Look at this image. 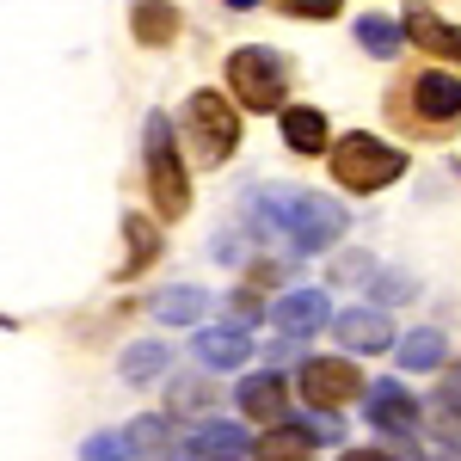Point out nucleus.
I'll return each mask as SVG.
<instances>
[{
	"label": "nucleus",
	"mask_w": 461,
	"mask_h": 461,
	"mask_svg": "<svg viewBox=\"0 0 461 461\" xmlns=\"http://www.w3.org/2000/svg\"><path fill=\"white\" fill-rule=\"evenodd\" d=\"M247 210L258 215L265 234H289L295 252H332L345 234H351L345 203L326 197V191H258Z\"/></svg>",
	"instance_id": "1"
},
{
	"label": "nucleus",
	"mask_w": 461,
	"mask_h": 461,
	"mask_svg": "<svg viewBox=\"0 0 461 461\" xmlns=\"http://www.w3.org/2000/svg\"><path fill=\"white\" fill-rule=\"evenodd\" d=\"M142 167H148V203H154V221H185L191 215V173H185V154H178L173 117L167 111H148L142 123Z\"/></svg>",
	"instance_id": "2"
},
{
	"label": "nucleus",
	"mask_w": 461,
	"mask_h": 461,
	"mask_svg": "<svg viewBox=\"0 0 461 461\" xmlns=\"http://www.w3.org/2000/svg\"><path fill=\"white\" fill-rule=\"evenodd\" d=\"M326 167H332V185H345L351 197H375V191H388L393 178L406 173V148L382 142L369 130H351V136H339L326 148Z\"/></svg>",
	"instance_id": "3"
},
{
	"label": "nucleus",
	"mask_w": 461,
	"mask_h": 461,
	"mask_svg": "<svg viewBox=\"0 0 461 461\" xmlns=\"http://www.w3.org/2000/svg\"><path fill=\"white\" fill-rule=\"evenodd\" d=\"M228 99L234 111H252V117H277L289 105V62L277 50H265V43H247V50H234L228 56Z\"/></svg>",
	"instance_id": "4"
},
{
	"label": "nucleus",
	"mask_w": 461,
	"mask_h": 461,
	"mask_svg": "<svg viewBox=\"0 0 461 461\" xmlns=\"http://www.w3.org/2000/svg\"><path fill=\"white\" fill-rule=\"evenodd\" d=\"M178 123H185V142H191V160L197 167H228L234 160V148H240V111H234L228 93L197 86L178 105Z\"/></svg>",
	"instance_id": "5"
},
{
	"label": "nucleus",
	"mask_w": 461,
	"mask_h": 461,
	"mask_svg": "<svg viewBox=\"0 0 461 461\" xmlns=\"http://www.w3.org/2000/svg\"><path fill=\"white\" fill-rule=\"evenodd\" d=\"M388 111L400 123H419L425 136H443L461 123V80L456 68H419L406 80V93H393Z\"/></svg>",
	"instance_id": "6"
},
{
	"label": "nucleus",
	"mask_w": 461,
	"mask_h": 461,
	"mask_svg": "<svg viewBox=\"0 0 461 461\" xmlns=\"http://www.w3.org/2000/svg\"><path fill=\"white\" fill-rule=\"evenodd\" d=\"M369 388L363 382V369H357L351 357H308L302 369H295V393L308 400V406H326V412H339L345 400Z\"/></svg>",
	"instance_id": "7"
},
{
	"label": "nucleus",
	"mask_w": 461,
	"mask_h": 461,
	"mask_svg": "<svg viewBox=\"0 0 461 461\" xmlns=\"http://www.w3.org/2000/svg\"><path fill=\"white\" fill-rule=\"evenodd\" d=\"M419 400L406 393V382H369L363 388V419L382 430V437H412L419 430Z\"/></svg>",
	"instance_id": "8"
},
{
	"label": "nucleus",
	"mask_w": 461,
	"mask_h": 461,
	"mask_svg": "<svg viewBox=\"0 0 461 461\" xmlns=\"http://www.w3.org/2000/svg\"><path fill=\"white\" fill-rule=\"evenodd\" d=\"M160 252H167V234H160V221L142 210H130L123 215V258H117V284H136L142 271H154L160 265Z\"/></svg>",
	"instance_id": "9"
},
{
	"label": "nucleus",
	"mask_w": 461,
	"mask_h": 461,
	"mask_svg": "<svg viewBox=\"0 0 461 461\" xmlns=\"http://www.w3.org/2000/svg\"><path fill=\"white\" fill-rule=\"evenodd\" d=\"M277 130H284V148L295 160H320V154L332 148V117L320 105H295V99H289V105L277 111Z\"/></svg>",
	"instance_id": "10"
},
{
	"label": "nucleus",
	"mask_w": 461,
	"mask_h": 461,
	"mask_svg": "<svg viewBox=\"0 0 461 461\" xmlns=\"http://www.w3.org/2000/svg\"><path fill=\"white\" fill-rule=\"evenodd\" d=\"M332 326V339L357 357H375V351H393V320L382 308H345V314L326 320Z\"/></svg>",
	"instance_id": "11"
},
{
	"label": "nucleus",
	"mask_w": 461,
	"mask_h": 461,
	"mask_svg": "<svg viewBox=\"0 0 461 461\" xmlns=\"http://www.w3.org/2000/svg\"><path fill=\"white\" fill-rule=\"evenodd\" d=\"M234 400H240V412H247L252 425H284L289 419V382L277 369H252L247 382L234 388Z\"/></svg>",
	"instance_id": "12"
},
{
	"label": "nucleus",
	"mask_w": 461,
	"mask_h": 461,
	"mask_svg": "<svg viewBox=\"0 0 461 461\" xmlns=\"http://www.w3.org/2000/svg\"><path fill=\"white\" fill-rule=\"evenodd\" d=\"M400 37H406L412 50H425V56H437V62H456V68H461V25H449V19H437L430 6H412V13L400 19Z\"/></svg>",
	"instance_id": "13"
},
{
	"label": "nucleus",
	"mask_w": 461,
	"mask_h": 461,
	"mask_svg": "<svg viewBox=\"0 0 461 461\" xmlns=\"http://www.w3.org/2000/svg\"><path fill=\"white\" fill-rule=\"evenodd\" d=\"M271 320H277L284 339H308L332 320V302H326V289H289V295L271 302Z\"/></svg>",
	"instance_id": "14"
},
{
	"label": "nucleus",
	"mask_w": 461,
	"mask_h": 461,
	"mask_svg": "<svg viewBox=\"0 0 461 461\" xmlns=\"http://www.w3.org/2000/svg\"><path fill=\"white\" fill-rule=\"evenodd\" d=\"M252 449V437L234 419H197V430H185V456L191 461H240Z\"/></svg>",
	"instance_id": "15"
},
{
	"label": "nucleus",
	"mask_w": 461,
	"mask_h": 461,
	"mask_svg": "<svg viewBox=\"0 0 461 461\" xmlns=\"http://www.w3.org/2000/svg\"><path fill=\"white\" fill-rule=\"evenodd\" d=\"M123 437H130L136 461H185V437L173 430V412H142Z\"/></svg>",
	"instance_id": "16"
},
{
	"label": "nucleus",
	"mask_w": 461,
	"mask_h": 461,
	"mask_svg": "<svg viewBox=\"0 0 461 461\" xmlns=\"http://www.w3.org/2000/svg\"><path fill=\"white\" fill-rule=\"evenodd\" d=\"M178 32H185V13H178L173 0H136L130 6V37L142 50H173Z\"/></svg>",
	"instance_id": "17"
},
{
	"label": "nucleus",
	"mask_w": 461,
	"mask_h": 461,
	"mask_svg": "<svg viewBox=\"0 0 461 461\" xmlns=\"http://www.w3.org/2000/svg\"><path fill=\"white\" fill-rule=\"evenodd\" d=\"M191 351H197V363H203V369H240V363L252 357V332L228 320V326L197 332V339H191Z\"/></svg>",
	"instance_id": "18"
},
{
	"label": "nucleus",
	"mask_w": 461,
	"mask_h": 461,
	"mask_svg": "<svg viewBox=\"0 0 461 461\" xmlns=\"http://www.w3.org/2000/svg\"><path fill=\"white\" fill-rule=\"evenodd\" d=\"M154 320H160L167 332H185V326L210 320V289H191V284L160 289V295H154Z\"/></svg>",
	"instance_id": "19"
},
{
	"label": "nucleus",
	"mask_w": 461,
	"mask_h": 461,
	"mask_svg": "<svg viewBox=\"0 0 461 461\" xmlns=\"http://www.w3.org/2000/svg\"><path fill=\"white\" fill-rule=\"evenodd\" d=\"M393 357H400V369H406V375H430V369H443L449 339H443L437 326H419V332H406V339L393 345Z\"/></svg>",
	"instance_id": "20"
},
{
	"label": "nucleus",
	"mask_w": 461,
	"mask_h": 461,
	"mask_svg": "<svg viewBox=\"0 0 461 461\" xmlns=\"http://www.w3.org/2000/svg\"><path fill=\"white\" fill-rule=\"evenodd\" d=\"M167 363H173L167 345H160V339H142V345H130V351L117 357V375H123L130 388H148V382H160V375H167Z\"/></svg>",
	"instance_id": "21"
},
{
	"label": "nucleus",
	"mask_w": 461,
	"mask_h": 461,
	"mask_svg": "<svg viewBox=\"0 0 461 461\" xmlns=\"http://www.w3.org/2000/svg\"><path fill=\"white\" fill-rule=\"evenodd\" d=\"M400 43H406V37H400V19H388V13H363V19H357V50H363V56L393 62Z\"/></svg>",
	"instance_id": "22"
},
{
	"label": "nucleus",
	"mask_w": 461,
	"mask_h": 461,
	"mask_svg": "<svg viewBox=\"0 0 461 461\" xmlns=\"http://www.w3.org/2000/svg\"><path fill=\"white\" fill-rule=\"evenodd\" d=\"M247 456H252V461H314V443H308V437H302V430L284 419V425L265 430V437L252 443Z\"/></svg>",
	"instance_id": "23"
},
{
	"label": "nucleus",
	"mask_w": 461,
	"mask_h": 461,
	"mask_svg": "<svg viewBox=\"0 0 461 461\" xmlns=\"http://www.w3.org/2000/svg\"><path fill=\"white\" fill-rule=\"evenodd\" d=\"M289 425L302 430L308 443H345V425H339V412H326V406H308L302 419H289Z\"/></svg>",
	"instance_id": "24"
},
{
	"label": "nucleus",
	"mask_w": 461,
	"mask_h": 461,
	"mask_svg": "<svg viewBox=\"0 0 461 461\" xmlns=\"http://www.w3.org/2000/svg\"><path fill=\"white\" fill-rule=\"evenodd\" d=\"M210 400H215V388H210V382H197V375H178L173 393H167V406H173V412H203ZM203 419H210V412H203Z\"/></svg>",
	"instance_id": "25"
},
{
	"label": "nucleus",
	"mask_w": 461,
	"mask_h": 461,
	"mask_svg": "<svg viewBox=\"0 0 461 461\" xmlns=\"http://www.w3.org/2000/svg\"><path fill=\"white\" fill-rule=\"evenodd\" d=\"M80 461H130V437L123 430H99L80 443Z\"/></svg>",
	"instance_id": "26"
},
{
	"label": "nucleus",
	"mask_w": 461,
	"mask_h": 461,
	"mask_svg": "<svg viewBox=\"0 0 461 461\" xmlns=\"http://www.w3.org/2000/svg\"><path fill=\"white\" fill-rule=\"evenodd\" d=\"M363 277H375V258H369V252H339L332 284H363Z\"/></svg>",
	"instance_id": "27"
},
{
	"label": "nucleus",
	"mask_w": 461,
	"mask_h": 461,
	"mask_svg": "<svg viewBox=\"0 0 461 461\" xmlns=\"http://www.w3.org/2000/svg\"><path fill=\"white\" fill-rule=\"evenodd\" d=\"M289 19H339L345 13V0H277Z\"/></svg>",
	"instance_id": "28"
},
{
	"label": "nucleus",
	"mask_w": 461,
	"mask_h": 461,
	"mask_svg": "<svg viewBox=\"0 0 461 461\" xmlns=\"http://www.w3.org/2000/svg\"><path fill=\"white\" fill-rule=\"evenodd\" d=\"M375 295H382V302H412V295H419V284H412L406 271H382V284H375Z\"/></svg>",
	"instance_id": "29"
},
{
	"label": "nucleus",
	"mask_w": 461,
	"mask_h": 461,
	"mask_svg": "<svg viewBox=\"0 0 461 461\" xmlns=\"http://www.w3.org/2000/svg\"><path fill=\"white\" fill-rule=\"evenodd\" d=\"M437 400H443L449 412H461V363L449 369V375H443V393H437Z\"/></svg>",
	"instance_id": "30"
},
{
	"label": "nucleus",
	"mask_w": 461,
	"mask_h": 461,
	"mask_svg": "<svg viewBox=\"0 0 461 461\" xmlns=\"http://www.w3.org/2000/svg\"><path fill=\"white\" fill-rule=\"evenodd\" d=\"M339 461H400V456H388V449H345Z\"/></svg>",
	"instance_id": "31"
},
{
	"label": "nucleus",
	"mask_w": 461,
	"mask_h": 461,
	"mask_svg": "<svg viewBox=\"0 0 461 461\" xmlns=\"http://www.w3.org/2000/svg\"><path fill=\"white\" fill-rule=\"evenodd\" d=\"M228 13H258V0H221Z\"/></svg>",
	"instance_id": "32"
}]
</instances>
